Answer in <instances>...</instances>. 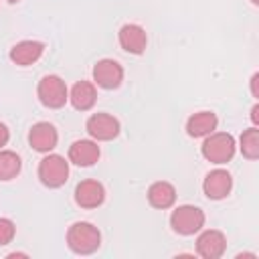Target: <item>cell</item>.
Here are the masks:
<instances>
[{
	"instance_id": "cell-9",
	"label": "cell",
	"mask_w": 259,
	"mask_h": 259,
	"mask_svg": "<svg viewBox=\"0 0 259 259\" xmlns=\"http://www.w3.org/2000/svg\"><path fill=\"white\" fill-rule=\"evenodd\" d=\"M231 188H233V176L227 170H223V168L210 170L204 176L202 190H204V194L210 200H223V198H227V194L231 192Z\"/></svg>"
},
{
	"instance_id": "cell-19",
	"label": "cell",
	"mask_w": 259,
	"mask_h": 259,
	"mask_svg": "<svg viewBox=\"0 0 259 259\" xmlns=\"http://www.w3.org/2000/svg\"><path fill=\"white\" fill-rule=\"evenodd\" d=\"M241 152L247 160L259 158V130L255 125L241 134Z\"/></svg>"
},
{
	"instance_id": "cell-6",
	"label": "cell",
	"mask_w": 259,
	"mask_h": 259,
	"mask_svg": "<svg viewBox=\"0 0 259 259\" xmlns=\"http://www.w3.org/2000/svg\"><path fill=\"white\" fill-rule=\"evenodd\" d=\"M85 127H87V134L97 142H109V140L117 138L119 130H121L117 117H113L109 113H93L87 119Z\"/></svg>"
},
{
	"instance_id": "cell-11",
	"label": "cell",
	"mask_w": 259,
	"mask_h": 259,
	"mask_svg": "<svg viewBox=\"0 0 259 259\" xmlns=\"http://www.w3.org/2000/svg\"><path fill=\"white\" fill-rule=\"evenodd\" d=\"M59 142V134L55 130L53 123L49 121H38L30 127L28 132V144L36 150V152H42V154H49L51 150H55Z\"/></svg>"
},
{
	"instance_id": "cell-18",
	"label": "cell",
	"mask_w": 259,
	"mask_h": 259,
	"mask_svg": "<svg viewBox=\"0 0 259 259\" xmlns=\"http://www.w3.org/2000/svg\"><path fill=\"white\" fill-rule=\"evenodd\" d=\"M22 168L20 156L12 150H0V180H12L18 176Z\"/></svg>"
},
{
	"instance_id": "cell-3",
	"label": "cell",
	"mask_w": 259,
	"mask_h": 259,
	"mask_svg": "<svg viewBox=\"0 0 259 259\" xmlns=\"http://www.w3.org/2000/svg\"><path fill=\"white\" fill-rule=\"evenodd\" d=\"M170 227L174 233L190 237L194 233H198L204 227V212L198 206L192 204H182L178 208L172 210L170 214Z\"/></svg>"
},
{
	"instance_id": "cell-17",
	"label": "cell",
	"mask_w": 259,
	"mask_h": 259,
	"mask_svg": "<svg viewBox=\"0 0 259 259\" xmlns=\"http://www.w3.org/2000/svg\"><path fill=\"white\" fill-rule=\"evenodd\" d=\"M148 202L154 208L166 210L176 202V188L166 180H158L148 188Z\"/></svg>"
},
{
	"instance_id": "cell-21",
	"label": "cell",
	"mask_w": 259,
	"mask_h": 259,
	"mask_svg": "<svg viewBox=\"0 0 259 259\" xmlns=\"http://www.w3.org/2000/svg\"><path fill=\"white\" fill-rule=\"evenodd\" d=\"M8 140H10V132H8V127L0 121V148H4V146L8 144Z\"/></svg>"
},
{
	"instance_id": "cell-12",
	"label": "cell",
	"mask_w": 259,
	"mask_h": 259,
	"mask_svg": "<svg viewBox=\"0 0 259 259\" xmlns=\"http://www.w3.org/2000/svg\"><path fill=\"white\" fill-rule=\"evenodd\" d=\"M117 38H119L121 49L127 51V53H132V55H142V53L146 51V45H148V34H146V30H144L140 24H134V22L123 24V26L119 28Z\"/></svg>"
},
{
	"instance_id": "cell-5",
	"label": "cell",
	"mask_w": 259,
	"mask_h": 259,
	"mask_svg": "<svg viewBox=\"0 0 259 259\" xmlns=\"http://www.w3.org/2000/svg\"><path fill=\"white\" fill-rule=\"evenodd\" d=\"M38 178L47 188H61L69 178V162L59 154H47L38 164Z\"/></svg>"
},
{
	"instance_id": "cell-7",
	"label": "cell",
	"mask_w": 259,
	"mask_h": 259,
	"mask_svg": "<svg viewBox=\"0 0 259 259\" xmlns=\"http://www.w3.org/2000/svg\"><path fill=\"white\" fill-rule=\"evenodd\" d=\"M93 81L101 89H117L123 81V67L113 59H101L93 67Z\"/></svg>"
},
{
	"instance_id": "cell-8",
	"label": "cell",
	"mask_w": 259,
	"mask_h": 259,
	"mask_svg": "<svg viewBox=\"0 0 259 259\" xmlns=\"http://www.w3.org/2000/svg\"><path fill=\"white\" fill-rule=\"evenodd\" d=\"M105 200V188L99 180H93V178H87V180H81L75 188V202L81 206V208H97L101 206Z\"/></svg>"
},
{
	"instance_id": "cell-14",
	"label": "cell",
	"mask_w": 259,
	"mask_h": 259,
	"mask_svg": "<svg viewBox=\"0 0 259 259\" xmlns=\"http://www.w3.org/2000/svg\"><path fill=\"white\" fill-rule=\"evenodd\" d=\"M99 154H101L99 152V146L93 140H77L69 148V160L75 166H81V168L93 166L99 160Z\"/></svg>"
},
{
	"instance_id": "cell-15",
	"label": "cell",
	"mask_w": 259,
	"mask_h": 259,
	"mask_svg": "<svg viewBox=\"0 0 259 259\" xmlns=\"http://www.w3.org/2000/svg\"><path fill=\"white\" fill-rule=\"evenodd\" d=\"M219 125V117L212 111H198L192 113L186 121V134L190 138H206L208 134H212Z\"/></svg>"
},
{
	"instance_id": "cell-4",
	"label": "cell",
	"mask_w": 259,
	"mask_h": 259,
	"mask_svg": "<svg viewBox=\"0 0 259 259\" xmlns=\"http://www.w3.org/2000/svg\"><path fill=\"white\" fill-rule=\"evenodd\" d=\"M36 95H38V101L49 109H61L69 99L67 85L59 75H45L38 81Z\"/></svg>"
},
{
	"instance_id": "cell-10",
	"label": "cell",
	"mask_w": 259,
	"mask_h": 259,
	"mask_svg": "<svg viewBox=\"0 0 259 259\" xmlns=\"http://www.w3.org/2000/svg\"><path fill=\"white\" fill-rule=\"evenodd\" d=\"M227 249V237L217 229H206L196 239V253L204 259H219Z\"/></svg>"
},
{
	"instance_id": "cell-22",
	"label": "cell",
	"mask_w": 259,
	"mask_h": 259,
	"mask_svg": "<svg viewBox=\"0 0 259 259\" xmlns=\"http://www.w3.org/2000/svg\"><path fill=\"white\" fill-rule=\"evenodd\" d=\"M251 93H253V97H259V73H255L251 77Z\"/></svg>"
},
{
	"instance_id": "cell-1",
	"label": "cell",
	"mask_w": 259,
	"mask_h": 259,
	"mask_svg": "<svg viewBox=\"0 0 259 259\" xmlns=\"http://www.w3.org/2000/svg\"><path fill=\"white\" fill-rule=\"evenodd\" d=\"M67 245L77 255H91L101 245V233L87 221H77L67 231Z\"/></svg>"
},
{
	"instance_id": "cell-23",
	"label": "cell",
	"mask_w": 259,
	"mask_h": 259,
	"mask_svg": "<svg viewBox=\"0 0 259 259\" xmlns=\"http://www.w3.org/2000/svg\"><path fill=\"white\" fill-rule=\"evenodd\" d=\"M251 119H253V123H255V127L259 125V105L255 103L253 105V109H251Z\"/></svg>"
},
{
	"instance_id": "cell-25",
	"label": "cell",
	"mask_w": 259,
	"mask_h": 259,
	"mask_svg": "<svg viewBox=\"0 0 259 259\" xmlns=\"http://www.w3.org/2000/svg\"><path fill=\"white\" fill-rule=\"evenodd\" d=\"M251 2H253V4H255V6H257V4H259V0H251Z\"/></svg>"
},
{
	"instance_id": "cell-13",
	"label": "cell",
	"mask_w": 259,
	"mask_h": 259,
	"mask_svg": "<svg viewBox=\"0 0 259 259\" xmlns=\"http://www.w3.org/2000/svg\"><path fill=\"white\" fill-rule=\"evenodd\" d=\"M42 51H45V45L38 42V40H20V42H16V45L10 49L8 57H10V61H12L14 65H18V67H28V65L36 63V61L42 57Z\"/></svg>"
},
{
	"instance_id": "cell-20",
	"label": "cell",
	"mask_w": 259,
	"mask_h": 259,
	"mask_svg": "<svg viewBox=\"0 0 259 259\" xmlns=\"http://www.w3.org/2000/svg\"><path fill=\"white\" fill-rule=\"evenodd\" d=\"M16 235V227L10 219L0 217V245H8Z\"/></svg>"
},
{
	"instance_id": "cell-2",
	"label": "cell",
	"mask_w": 259,
	"mask_h": 259,
	"mask_svg": "<svg viewBox=\"0 0 259 259\" xmlns=\"http://www.w3.org/2000/svg\"><path fill=\"white\" fill-rule=\"evenodd\" d=\"M200 152L212 164H227L235 156V138L227 132H212L202 142Z\"/></svg>"
},
{
	"instance_id": "cell-16",
	"label": "cell",
	"mask_w": 259,
	"mask_h": 259,
	"mask_svg": "<svg viewBox=\"0 0 259 259\" xmlns=\"http://www.w3.org/2000/svg\"><path fill=\"white\" fill-rule=\"evenodd\" d=\"M69 101H71V105L75 109L89 111L95 105V101H97V89H95V85L89 83V81L75 83L73 89H71V93H69Z\"/></svg>"
},
{
	"instance_id": "cell-24",
	"label": "cell",
	"mask_w": 259,
	"mask_h": 259,
	"mask_svg": "<svg viewBox=\"0 0 259 259\" xmlns=\"http://www.w3.org/2000/svg\"><path fill=\"white\" fill-rule=\"evenodd\" d=\"M6 2H10V4H14V2H20V0H6Z\"/></svg>"
}]
</instances>
